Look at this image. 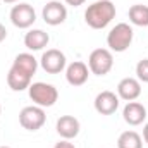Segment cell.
Returning a JSON list of instances; mask_svg holds the SVG:
<instances>
[{
	"label": "cell",
	"instance_id": "cell-8",
	"mask_svg": "<svg viewBox=\"0 0 148 148\" xmlns=\"http://www.w3.org/2000/svg\"><path fill=\"white\" fill-rule=\"evenodd\" d=\"M41 16H43V21L50 26H59L62 24L66 19H67V9L64 3L57 2V0H52L48 2L43 10H41Z\"/></svg>",
	"mask_w": 148,
	"mask_h": 148
},
{
	"label": "cell",
	"instance_id": "cell-3",
	"mask_svg": "<svg viewBox=\"0 0 148 148\" xmlns=\"http://www.w3.org/2000/svg\"><path fill=\"white\" fill-rule=\"evenodd\" d=\"M28 91H29V98L33 100V103L38 105V107H41V109L52 107L59 100L57 88L53 84H48V83H41V81L33 83V84H29Z\"/></svg>",
	"mask_w": 148,
	"mask_h": 148
},
{
	"label": "cell",
	"instance_id": "cell-1",
	"mask_svg": "<svg viewBox=\"0 0 148 148\" xmlns=\"http://www.w3.org/2000/svg\"><path fill=\"white\" fill-rule=\"evenodd\" d=\"M115 17V5L110 0H98L88 5L84 12V21L93 29H103Z\"/></svg>",
	"mask_w": 148,
	"mask_h": 148
},
{
	"label": "cell",
	"instance_id": "cell-19",
	"mask_svg": "<svg viewBox=\"0 0 148 148\" xmlns=\"http://www.w3.org/2000/svg\"><path fill=\"white\" fill-rule=\"evenodd\" d=\"M136 76H138V81L148 83V59H143L136 64Z\"/></svg>",
	"mask_w": 148,
	"mask_h": 148
},
{
	"label": "cell",
	"instance_id": "cell-23",
	"mask_svg": "<svg viewBox=\"0 0 148 148\" xmlns=\"http://www.w3.org/2000/svg\"><path fill=\"white\" fill-rule=\"evenodd\" d=\"M143 140L148 143V122L145 124V127H143Z\"/></svg>",
	"mask_w": 148,
	"mask_h": 148
},
{
	"label": "cell",
	"instance_id": "cell-16",
	"mask_svg": "<svg viewBox=\"0 0 148 148\" xmlns=\"http://www.w3.org/2000/svg\"><path fill=\"white\" fill-rule=\"evenodd\" d=\"M12 67H16V69H19V71H23L24 74H28V76H35L36 74V69H38V60L31 55V53H19L16 59H14V62H12Z\"/></svg>",
	"mask_w": 148,
	"mask_h": 148
},
{
	"label": "cell",
	"instance_id": "cell-12",
	"mask_svg": "<svg viewBox=\"0 0 148 148\" xmlns=\"http://www.w3.org/2000/svg\"><path fill=\"white\" fill-rule=\"evenodd\" d=\"M55 127H57V133L60 134L62 140H73V138H76L79 134V129H81L79 121L74 115H62V117H59Z\"/></svg>",
	"mask_w": 148,
	"mask_h": 148
},
{
	"label": "cell",
	"instance_id": "cell-20",
	"mask_svg": "<svg viewBox=\"0 0 148 148\" xmlns=\"http://www.w3.org/2000/svg\"><path fill=\"white\" fill-rule=\"evenodd\" d=\"M53 148H76V147H74L69 140H62V141L55 143V147H53Z\"/></svg>",
	"mask_w": 148,
	"mask_h": 148
},
{
	"label": "cell",
	"instance_id": "cell-9",
	"mask_svg": "<svg viewBox=\"0 0 148 148\" xmlns=\"http://www.w3.org/2000/svg\"><path fill=\"white\" fill-rule=\"evenodd\" d=\"M95 110L102 115H112L115 114V110L119 109V97L114 91H102L95 97Z\"/></svg>",
	"mask_w": 148,
	"mask_h": 148
},
{
	"label": "cell",
	"instance_id": "cell-15",
	"mask_svg": "<svg viewBox=\"0 0 148 148\" xmlns=\"http://www.w3.org/2000/svg\"><path fill=\"white\" fill-rule=\"evenodd\" d=\"M7 84L12 91H23V90H28L29 84H31V76L24 74L23 71L16 69V67H10V71L7 74Z\"/></svg>",
	"mask_w": 148,
	"mask_h": 148
},
{
	"label": "cell",
	"instance_id": "cell-13",
	"mask_svg": "<svg viewBox=\"0 0 148 148\" xmlns=\"http://www.w3.org/2000/svg\"><path fill=\"white\" fill-rule=\"evenodd\" d=\"M122 117L129 126H140L147 119V109L138 102H127L122 110Z\"/></svg>",
	"mask_w": 148,
	"mask_h": 148
},
{
	"label": "cell",
	"instance_id": "cell-21",
	"mask_svg": "<svg viewBox=\"0 0 148 148\" xmlns=\"http://www.w3.org/2000/svg\"><path fill=\"white\" fill-rule=\"evenodd\" d=\"M67 5H71V7H79V5H83L86 0H64Z\"/></svg>",
	"mask_w": 148,
	"mask_h": 148
},
{
	"label": "cell",
	"instance_id": "cell-6",
	"mask_svg": "<svg viewBox=\"0 0 148 148\" xmlns=\"http://www.w3.org/2000/svg\"><path fill=\"white\" fill-rule=\"evenodd\" d=\"M10 21L19 29H28L36 21V12L29 3H17L10 10Z\"/></svg>",
	"mask_w": 148,
	"mask_h": 148
},
{
	"label": "cell",
	"instance_id": "cell-14",
	"mask_svg": "<svg viewBox=\"0 0 148 148\" xmlns=\"http://www.w3.org/2000/svg\"><path fill=\"white\" fill-rule=\"evenodd\" d=\"M48 41H50V36L43 29H31V31H28L24 35V45H26V48L33 50V52L43 50L48 45Z\"/></svg>",
	"mask_w": 148,
	"mask_h": 148
},
{
	"label": "cell",
	"instance_id": "cell-2",
	"mask_svg": "<svg viewBox=\"0 0 148 148\" xmlns=\"http://www.w3.org/2000/svg\"><path fill=\"white\" fill-rule=\"evenodd\" d=\"M133 36L134 31L127 23H119L110 29V33L107 35V45L110 48V52H126L131 43H133Z\"/></svg>",
	"mask_w": 148,
	"mask_h": 148
},
{
	"label": "cell",
	"instance_id": "cell-24",
	"mask_svg": "<svg viewBox=\"0 0 148 148\" xmlns=\"http://www.w3.org/2000/svg\"><path fill=\"white\" fill-rule=\"evenodd\" d=\"M2 2H5V3H16V2H19V0H2Z\"/></svg>",
	"mask_w": 148,
	"mask_h": 148
},
{
	"label": "cell",
	"instance_id": "cell-10",
	"mask_svg": "<svg viewBox=\"0 0 148 148\" xmlns=\"http://www.w3.org/2000/svg\"><path fill=\"white\" fill-rule=\"evenodd\" d=\"M141 95V83L136 77H124L117 84V97L126 102H134Z\"/></svg>",
	"mask_w": 148,
	"mask_h": 148
},
{
	"label": "cell",
	"instance_id": "cell-25",
	"mask_svg": "<svg viewBox=\"0 0 148 148\" xmlns=\"http://www.w3.org/2000/svg\"><path fill=\"white\" fill-rule=\"evenodd\" d=\"M0 148H10V147H0Z\"/></svg>",
	"mask_w": 148,
	"mask_h": 148
},
{
	"label": "cell",
	"instance_id": "cell-17",
	"mask_svg": "<svg viewBox=\"0 0 148 148\" xmlns=\"http://www.w3.org/2000/svg\"><path fill=\"white\" fill-rule=\"evenodd\" d=\"M129 21L134 26H141V28L148 26V5H143V3L131 5V9H129Z\"/></svg>",
	"mask_w": 148,
	"mask_h": 148
},
{
	"label": "cell",
	"instance_id": "cell-26",
	"mask_svg": "<svg viewBox=\"0 0 148 148\" xmlns=\"http://www.w3.org/2000/svg\"><path fill=\"white\" fill-rule=\"evenodd\" d=\"M0 114H2V105H0Z\"/></svg>",
	"mask_w": 148,
	"mask_h": 148
},
{
	"label": "cell",
	"instance_id": "cell-22",
	"mask_svg": "<svg viewBox=\"0 0 148 148\" xmlns=\"http://www.w3.org/2000/svg\"><path fill=\"white\" fill-rule=\"evenodd\" d=\"M5 38H7V29H5L3 24H0V43H2Z\"/></svg>",
	"mask_w": 148,
	"mask_h": 148
},
{
	"label": "cell",
	"instance_id": "cell-18",
	"mask_svg": "<svg viewBox=\"0 0 148 148\" xmlns=\"http://www.w3.org/2000/svg\"><path fill=\"white\" fill-rule=\"evenodd\" d=\"M117 148H143V140L136 131H124L117 140Z\"/></svg>",
	"mask_w": 148,
	"mask_h": 148
},
{
	"label": "cell",
	"instance_id": "cell-11",
	"mask_svg": "<svg viewBox=\"0 0 148 148\" xmlns=\"http://www.w3.org/2000/svg\"><path fill=\"white\" fill-rule=\"evenodd\" d=\"M88 76H90V69L81 60H76L66 67V79L71 86H83L88 81Z\"/></svg>",
	"mask_w": 148,
	"mask_h": 148
},
{
	"label": "cell",
	"instance_id": "cell-5",
	"mask_svg": "<svg viewBox=\"0 0 148 148\" xmlns=\"http://www.w3.org/2000/svg\"><path fill=\"white\" fill-rule=\"evenodd\" d=\"M45 121H47L45 110L41 107H38V105L24 107L19 112V124L28 131H38L40 127H43Z\"/></svg>",
	"mask_w": 148,
	"mask_h": 148
},
{
	"label": "cell",
	"instance_id": "cell-7",
	"mask_svg": "<svg viewBox=\"0 0 148 148\" xmlns=\"http://www.w3.org/2000/svg\"><path fill=\"white\" fill-rule=\"evenodd\" d=\"M40 64H41V69H43L45 73L59 74L66 69L67 60H66V55H64L60 50L50 48V50L43 52V55H41V59H40Z\"/></svg>",
	"mask_w": 148,
	"mask_h": 148
},
{
	"label": "cell",
	"instance_id": "cell-4",
	"mask_svg": "<svg viewBox=\"0 0 148 148\" xmlns=\"http://www.w3.org/2000/svg\"><path fill=\"white\" fill-rule=\"evenodd\" d=\"M114 67V55L109 48H97L88 57V69L91 74L105 76Z\"/></svg>",
	"mask_w": 148,
	"mask_h": 148
}]
</instances>
